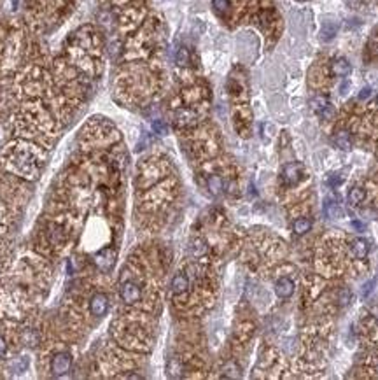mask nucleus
<instances>
[{
	"mask_svg": "<svg viewBox=\"0 0 378 380\" xmlns=\"http://www.w3.org/2000/svg\"><path fill=\"white\" fill-rule=\"evenodd\" d=\"M333 142H335V146L338 147V149L342 151H350L352 149V137L348 132H345V130H342V132H336L335 137H333Z\"/></svg>",
	"mask_w": 378,
	"mask_h": 380,
	"instance_id": "12",
	"label": "nucleus"
},
{
	"mask_svg": "<svg viewBox=\"0 0 378 380\" xmlns=\"http://www.w3.org/2000/svg\"><path fill=\"white\" fill-rule=\"evenodd\" d=\"M371 314H373V316H375V319H376V321H378V306H373Z\"/></svg>",
	"mask_w": 378,
	"mask_h": 380,
	"instance_id": "29",
	"label": "nucleus"
},
{
	"mask_svg": "<svg viewBox=\"0 0 378 380\" xmlns=\"http://www.w3.org/2000/svg\"><path fill=\"white\" fill-rule=\"evenodd\" d=\"M119 296L126 305H135L142 300V289L135 280H125L119 288Z\"/></svg>",
	"mask_w": 378,
	"mask_h": 380,
	"instance_id": "2",
	"label": "nucleus"
},
{
	"mask_svg": "<svg viewBox=\"0 0 378 380\" xmlns=\"http://www.w3.org/2000/svg\"><path fill=\"white\" fill-rule=\"evenodd\" d=\"M7 352V343L4 340V337H0V358H4Z\"/></svg>",
	"mask_w": 378,
	"mask_h": 380,
	"instance_id": "26",
	"label": "nucleus"
},
{
	"mask_svg": "<svg viewBox=\"0 0 378 380\" xmlns=\"http://www.w3.org/2000/svg\"><path fill=\"white\" fill-rule=\"evenodd\" d=\"M114 257H116V254H114L112 249H104V251L98 252V254L94 256V263H97V267L100 270L109 272L114 265Z\"/></svg>",
	"mask_w": 378,
	"mask_h": 380,
	"instance_id": "8",
	"label": "nucleus"
},
{
	"mask_svg": "<svg viewBox=\"0 0 378 380\" xmlns=\"http://www.w3.org/2000/svg\"><path fill=\"white\" fill-rule=\"evenodd\" d=\"M347 88H348V83H343L342 84V95H345V93H347Z\"/></svg>",
	"mask_w": 378,
	"mask_h": 380,
	"instance_id": "30",
	"label": "nucleus"
},
{
	"mask_svg": "<svg viewBox=\"0 0 378 380\" xmlns=\"http://www.w3.org/2000/svg\"><path fill=\"white\" fill-rule=\"evenodd\" d=\"M373 284H375V280L368 282V284L364 286V289H363V296H368V293H369V291H371V289H373Z\"/></svg>",
	"mask_w": 378,
	"mask_h": 380,
	"instance_id": "27",
	"label": "nucleus"
},
{
	"mask_svg": "<svg viewBox=\"0 0 378 380\" xmlns=\"http://www.w3.org/2000/svg\"><path fill=\"white\" fill-rule=\"evenodd\" d=\"M324 212H326L327 218L335 219V218H342L343 216V210L340 208V205L336 202H327L326 205H324Z\"/></svg>",
	"mask_w": 378,
	"mask_h": 380,
	"instance_id": "17",
	"label": "nucleus"
},
{
	"mask_svg": "<svg viewBox=\"0 0 378 380\" xmlns=\"http://www.w3.org/2000/svg\"><path fill=\"white\" fill-rule=\"evenodd\" d=\"M177 63L179 65H187L189 63V51L186 48H180L177 53Z\"/></svg>",
	"mask_w": 378,
	"mask_h": 380,
	"instance_id": "21",
	"label": "nucleus"
},
{
	"mask_svg": "<svg viewBox=\"0 0 378 380\" xmlns=\"http://www.w3.org/2000/svg\"><path fill=\"white\" fill-rule=\"evenodd\" d=\"M212 6L217 14L224 16L229 11V0H212Z\"/></svg>",
	"mask_w": 378,
	"mask_h": 380,
	"instance_id": "19",
	"label": "nucleus"
},
{
	"mask_svg": "<svg viewBox=\"0 0 378 380\" xmlns=\"http://www.w3.org/2000/svg\"><path fill=\"white\" fill-rule=\"evenodd\" d=\"M191 251H193V254H195V256H201V254H205L207 247H205V244L201 242V240H198V242H195L191 245Z\"/></svg>",
	"mask_w": 378,
	"mask_h": 380,
	"instance_id": "22",
	"label": "nucleus"
},
{
	"mask_svg": "<svg viewBox=\"0 0 378 380\" xmlns=\"http://www.w3.org/2000/svg\"><path fill=\"white\" fill-rule=\"evenodd\" d=\"M364 198H366V191L363 189V187H352L350 191H348L347 195V202L350 203V205H359V203L364 202Z\"/></svg>",
	"mask_w": 378,
	"mask_h": 380,
	"instance_id": "13",
	"label": "nucleus"
},
{
	"mask_svg": "<svg viewBox=\"0 0 378 380\" xmlns=\"http://www.w3.org/2000/svg\"><path fill=\"white\" fill-rule=\"evenodd\" d=\"M12 169H14L18 174H23L27 175V177H34V174H37V170H39V158H37V154L32 153L30 149H21V153L19 151H16L14 156H12Z\"/></svg>",
	"mask_w": 378,
	"mask_h": 380,
	"instance_id": "1",
	"label": "nucleus"
},
{
	"mask_svg": "<svg viewBox=\"0 0 378 380\" xmlns=\"http://www.w3.org/2000/svg\"><path fill=\"white\" fill-rule=\"evenodd\" d=\"M350 300H352L350 289H348V288L340 289V291H338V303L342 305V306H347L348 303H350Z\"/></svg>",
	"mask_w": 378,
	"mask_h": 380,
	"instance_id": "20",
	"label": "nucleus"
},
{
	"mask_svg": "<svg viewBox=\"0 0 378 380\" xmlns=\"http://www.w3.org/2000/svg\"><path fill=\"white\" fill-rule=\"evenodd\" d=\"M336 35V25L335 23H324V27H322V34H320V37H322V40H331L333 37Z\"/></svg>",
	"mask_w": 378,
	"mask_h": 380,
	"instance_id": "18",
	"label": "nucleus"
},
{
	"mask_svg": "<svg viewBox=\"0 0 378 380\" xmlns=\"http://www.w3.org/2000/svg\"><path fill=\"white\" fill-rule=\"evenodd\" d=\"M352 256L357 257V259H364L369 254V242L366 239H356L350 245Z\"/></svg>",
	"mask_w": 378,
	"mask_h": 380,
	"instance_id": "10",
	"label": "nucleus"
},
{
	"mask_svg": "<svg viewBox=\"0 0 378 380\" xmlns=\"http://www.w3.org/2000/svg\"><path fill=\"white\" fill-rule=\"evenodd\" d=\"M189 289V279L186 273H177L172 279V293L174 294H184Z\"/></svg>",
	"mask_w": 378,
	"mask_h": 380,
	"instance_id": "11",
	"label": "nucleus"
},
{
	"mask_svg": "<svg viewBox=\"0 0 378 380\" xmlns=\"http://www.w3.org/2000/svg\"><path fill=\"white\" fill-rule=\"evenodd\" d=\"M340 182H342V179H340V177H338V175H335V174H333V175H331V177H329V179H327V184H329V186H331V187H335V186H338V184H340Z\"/></svg>",
	"mask_w": 378,
	"mask_h": 380,
	"instance_id": "25",
	"label": "nucleus"
},
{
	"mask_svg": "<svg viewBox=\"0 0 378 380\" xmlns=\"http://www.w3.org/2000/svg\"><path fill=\"white\" fill-rule=\"evenodd\" d=\"M223 377L226 378H238L242 377V371H240V366L237 365V363H228L224 368H223Z\"/></svg>",
	"mask_w": 378,
	"mask_h": 380,
	"instance_id": "16",
	"label": "nucleus"
},
{
	"mask_svg": "<svg viewBox=\"0 0 378 380\" xmlns=\"http://www.w3.org/2000/svg\"><path fill=\"white\" fill-rule=\"evenodd\" d=\"M70 366H72L70 354L58 352L51 361V373L55 375V377H61V375H65L68 370H70Z\"/></svg>",
	"mask_w": 378,
	"mask_h": 380,
	"instance_id": "3",
	"label": "nucleus"
},
{
	"mask_svg": "<svg viewBox=\"0 0 378 380\" xmlns=\"http://www.w3.org/2000/svg\"><path fill=\"white\" fill-rule=\"evenodd\" d=\"M312 230V221L306 219V218H301V219H296L293 223V231L296 235H305Z\"/></svg>",
	"mask_w": 378,
	"mask_h": 380,
	"instance_id": "15",
	"label": "nucleus"
},
{
	"mask_svg": "<svg viewBox=\"0 0 378 380\" xmlns=\"http://www.w3.org/2000/svg\"><path fill=\"white\" fill-rule=\"evenodd\" d=\"M89 310L94 317H104L109 310V298L104 293H94L89 301Z\"/></svg>",
	"mask_w": 378,
	"mask_h": 380,
	"instance_id": "6",
	"label": "nucleus"
},
{
	"mask_svg": "<svg viewBox=\"0 0 378 380\" xmlns=\"http://www.w3.org/2000/svg\"><path fill=\"white\" fill-rule=\"evenodd\" d=\"M310 107H312V110H314L315 114H319L320 117H331L333 112H335V109H333L329 98L322 97V95L312 98V100H310Z\"/></svg>",
	"mask_w": 378,
	"mask_h": 380,
	"instance_id": "4",
	"label": "nucleus"
},
{
	"mask_svg": "<svg viewBox=\"0 0 378 380\" xmlns=\"http://www.w3.org/2000/svg\"><path fill=\"white\" fill-rule=\"evenodd\" d=\"M331 72L338 77H347L352 72V65L347 58H335L331 61Z\"/></svg>",
	"mask_w": 378,
	"mask_h": 380,
	"instance_id": "9",
	"label": "nucleus"
},
{
	"mask_svg": "<svg viewBox=\"0 0 378 380\" xmlns=\"http://www.w3.org/2000/svg\"><path fill=\"white\" fill-rule=\"evenodd\" d=\"M301 175H303V165L301 163H287V165H284V170H282V177L286 184H289V186H294V184H298L301 181Z\"/></svg>",
	"mask_w": 378,
	"mask_h": 380,
	"instance_id": "5",
	"label": "nucleus"
},
{
	"mask_svg": "<svg viewBox=\"0 0 378 380\" xmlns=\"http://www.w3.org/2000/svg\"><path fill=\"white\" fill-rule=\"evenodd\" d=\"M376 105H378V95H376Z\"/></svg>",
	"mask_w": 378,
	"mask_h": 380,
	"instance_id": "31",
	"label": "nucleus"
},
{
	"mask_svg": "<svg viewBox=\"0 0 378 380\" xmlns=\"http://www.w3.org/2000/svg\"><path fill=\"white\" fill-rule=\"evenodd\" d=\"M207 186H208V191H210L214 196H217V195H221V191H223L224 182L219 175H210V177L207 179Z\"/></svg>",
	"mask_w": 378,
	"mask_h": 380,
	"instance_id": "14",
	"label": "nucleus"
},
{
	"mask_svg": "<svg viewBox=\"0 0 378 380\" xmlns=\"http://www.w3.org/2000/svg\"><path fill=\"white\" fill-rule=\"evenodd\" d=\"M371 97V88L366 86V88H363L359 91V100H368V98Z\"/></svg>",
	"mask_w": 378,
	"mask_h": 380,
	"instance_id": "24",
	"label": "nucleus"
},
{
	"mask_svg": "<svg viewBox=\"0 0 378 380\" xmlns=\"http://www.w3.org/2000/svg\"><path fill=\"white\" fill-rule=\"evenodd\" d=\"M275 293H277V296L280 300H287L294 293V282L289 277H280V279L275 282Z\"/></svg>",
	"mask_w": 378,
	"mask_h": 380,
	"instance_id": "7",
	"label": "nucleus"
},
{
	"mask_svg": "<svg viewBox=\"0 0 378 380\" xmlns=\"http://www.w3.org/2000/svg\"><path fill=\"white\" fill-rule=\"evenodd\" d=\"M153 130H154L156 133H159V135H165L167 133V126L163 125L161 121H154L153 123Z\"/></svg>",
	"mask_w": 378,
	"mask_h": 380,
	"instance_id": "23",
	"label": "nucleus"
},
{
	"mask_svg": "<svg viewBox=\"0 0 378 380\" xmlns=\"http://www.w3.org/2000/svg\"><path fill=\"white\" fill-rule=\"evenodd\" d=\"M352 226H354L356 230H359V231H364V228H366L363 223H359V221H352Z\"/></svg>",
	"mask_w": 378,
	"mask_h": 380,
	"instance_id": "28",
	"label": "nucleus"
}]
</instances>
